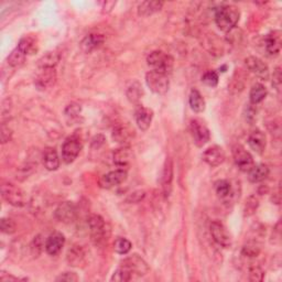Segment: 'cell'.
I'll list each match as a JSON object with an SVG mask.
<instances>
[{
	"label": "cell",
	"instance_id": "obj_22",
	"mask_svg": "<svg viewBox=\"0 0 282 282\" xmlns=\"http://www.w3.org/2000/svg\"><path fill=\"white\" fill-rule=\"evenodd\" d=\"M105 41V38L102 35L98 33H91V35L86 36L83 41L80 42V49H82L85 53H90L95 49L99 48Z\"/></svg>",
	"mask_w": 282,
	"mask_h": 282
},
{
	"label": "cell",
	"instance_id": "obj_29",
	"mask_svg": "<svg viewBox=\"0 0 282 282\" xmlns=\"http://www.w3.org/2000/svg\"><path fill=\"white\" fill-rule=\"evenodd\" d=\"M189 104L193 111L195 112H203L205 110V99L203 98L202 94H201L198 90H192L190 97H189Z\"/></svg>",
	"mask_w": 282,
	"mask_h": 282
},
{
	"label": "cell",
	"instance_id": "obj_16",
	"mask_svg": "<svg viewBox=\"0 0 282 282\" xmlns=\"http://www.w3.org/2000/svg\"><path fill=\"white\" fill-rule=\"evenodd\" d=\"M64 244H65L64 235L59 232L53 233L45 241V245H44L45 251L48 252L50 256H57V255L60 253V251L62 250Z\"/></svg>",
	"mask_w": 282,
	"mask_h": 282
},
{
	"label": "cell",
	"instance_id": "obj_4",
	"mask_svg": "<svg viewBox=\"0 0 282 282\" xmlns=\"http://www.w3.org/2000/svg\"><path fill=\"white\" fill-rule=\"evenodd\" d=\"M146 84L150 91L158 95H163L169 91L170 80L167 75L157 71H150L146 74Z\"/></svg>",
	"mask_w": 282,
	"mask_h": 282
},
{
	"label": "cell",
	"instance_id": "obj_10",
	"mask_svg": "<svg viewBox=\"0 0 282 282\" xmlns=\"http://www.w3.org/2000/svg\"><path fill=\"white\" fill-rule=\"evenodd\" d=\"M120 267H124L127 270H129L132 273V276L136 274V276L143 277L149 272V267H148L147 263L138 255H133V256L124 259L120 263Z\"/></svg>",
	"mask_w": 282,
	"mask_h": 282
},
{
	"label": "cell",
	"instance_id": "obj_21",
	"mask_svg": "<svg viewBox=\"0 0 282 282\" xmlns=\"http://www.w3.org/2000/svg\"><path fill=\"white\" fill-rule=\"evenodd\" d=\"M248 145H249V147L255 152L261 154L265 151L267 146L266 135L261 130L252 131L249 138H248Z\"/></svg>",
	"mask_w": 282,
	"mask_h": 282
},
{
	"label": "cell",
	"instance_id": "obj_5",
	"mask_svg": "<svg viewBox=\"0 0 282 282\" xmlns=\"http://www.w3.org/2000/svg\"><path fill=\"white\" fill-rule=\"evenodd\" d=\"M92 241L96 246H100L106 240V223L100 215L94 214L87 220Z\"/></svg>",
	"mask_w": 282,
	"mask_h": 282
},
{
	"label": "cell",
	"instance_id": "obj_26",
	"mask_svg": "<svg viewBox=\"0 0 282 282\" xmlns=\"http://www.w3.org/2000/svg\"><path fill=\"white\" fill-rule=\"evenodd\" d=\"M269 176V167L266 164H257L253 165L251 169L248 171V179L251 183H259L265 181Z\"/></svg>",
	"mask_w": 282,
	"mask_h": 282
},
{
	"label": "cell",
	"instance_id": "obj_19",
	"mask_svg": "<svg viewBox=\"0 0 282 282\" xmlns=\"http://www.w3.org/2000/svg\"><path fill=\"white\" fill-rule=\"evenodd\" d=\"M153 111L150 108H147L144 106H139L135 112V119L138 128L143 131L149 129V127L152 123Z\"/></svg>",
	"mask_w": 282,
	"mask_h": 282
},
{
	"label": "cell",
	"instance_id": "obj_12",
	"mask_svg": "<svg viewBox=\"0 0 282 282\" xmlns=\"http://www.w3.org/2000/svg\"><path fill=\"white\" fill-rule=\"evenodd\" d=\"M127 179V171L124 169H117L115 171H110L99 180V185L103 189H111L114 186H117L125 182Z\"/></svg>",
	"mask_w": 282,
	"mask_h": 282
},
{
	"label": "cell",
	"instance_id": "obj_6",
	"mask_svg": "<svg viewBox=\"0 0 282 282\" xmlns=\"http://www.w3.org/2000/svg\"><path fill=\"white\" fill-rule=\"evenodd\" d=\"M190 130L194 144L198 147H203L211 139L210 129L201 119H192L190 123Z\"/></svg>",
	"mask_w": 282,
	"mask_h": 282
},
{
	"label": "cell",
	"instance_id": "obj_37",
	"mask_svg": "<svg viewBox=\"0 0 282 282\" xmlns=\"http://www.w3.org/2000/svg\"><path fill=\"white\" fill-rule=\"evenodd\" d=\"M131 279H132V273L129 270H127L124 267H120L119 269H117L115 272H114L112 277L110 278L111 281H115V282H127Z\"/></svg>",
	"mask_w": 282,
	"mask_h": 282
},
{
	"label": "cell",
	"instance_id": "obj_38",
	"mask_svg": "<svg viewBox=\"0 0 282 282\" xmlns=\"http://www.w3.org/2000/svg\"><path fill=\"white\" fill-rule=\"evenodd\" d=\"M248 272H249V280L250 281L258 282V281H263L264 278H265V272L259 266H256V265L250 266L249 271H248Z\"/></svg>",
	"mask_w": 282,
	"mask_h": 282
},
{
	"label": "cell",
	"instance_id": "obj_35",
	"mask_svg": "<svg viewBox=\"0 0 282 282\" xmlns=\"http://www.w3.org/2000/svg\"><path fill=\"white\" fill-rule=\"evenodd\" d=\"M259 206V200L256 195H250L246 200L244 205V215L246 217L252 216V215L257 212Z\"/></svg>",
	"mask_w": 282,
	"mask_h": 282
},
{
	"label": "cell",
	"instance_id": "obj_11",
	"mask_svg": "<svg viewBox=\"0 0 282 282\" xmlns=\"http://www.w3.org/2000/svg\"><path fill=\"white\" fill-rule=\"evenodd\" d=\"M55 218L64 224H71L77 217V207L73 202H63L54 212Z\"/></svg>",
	"mask_w": 282,
	"mask_h": 282
},
{
	"label": "cell",
	"instance_id": "obj_42",
	"mask_svg": "<svg viewBox=\"0 0 282 282\" xmlns=\"http://www.w3.org/2000/svg\"><path fill=\"white\" fill-rule=\"evenodd\" d=\"M79 112H80V106L78 104L72 103L68 105V107L65 108V115L71 118L76 117L77 115H79Z\"/></svg>",
	"mask_w": 282,
	"mask_h": 282
},
{
	"label": "cell",
	"instance_id": "obj_40",
	"mask_svg": "<svg viewBox=\"0 0 282 282\" xmlns=\"http://www.w3.org/2000/svg\"><path fill=\"white\" fill-rule=\"evenodd\" d=\"M218 74L215 72V71H209L206 72L204 75L202 76V80L203 83L206 84L207 86L210 87H215L217 84H218Z\"/></svg>",
	"mask_w": 282,
	"mask_h": 282
},
{
	"label": "cell",
	"instance_id": "obj_28",
	"mask_svg": "<svg viewBox=\"0 0 282 282\" xmlns=\"http://www.w3.org/2000/svg\"><path fill=\"white\" fill-rule=\"evenodd\" d=\"M60 59H61L60 53L55 51L48 52L39 60L38 66L40 69H54L55 65L59 63Z\"/></svg>",
	"mask_w": 282,
	"mask_h": 282
},
{
	"label": "cell",
	"instance_id": "obj_45",
	"mask_svg": "<svg viewBox=\"0 0 282 282\" xmlns=\"http://www.w3.org/2000/svg\"><path fill=\"white\" fill-rule=\"evenodd\" d=\"M11 136H12V132L9 129V127H6L3 124V126H2V143L3 144L8 143V141L11 140Z\"/></svg>",
	"mask_w": 282,
	"mask_h": 282
},
{
	"label": "cell",
	"instance_id": "obj_25",
	"mask_svg": "<svg viewBox=\"0 0 282 282\" xmlns=\"http://www.w3.org/2000/svg\"><path fill=\"white\" fill-rule=\"evenodd\" d=\"M163 3L158 0H148V2L141 3L138 6V15L141 17H149L162 9Z\"/></svg>",
	"mask_w": 282,
	"mask_h": 282
},
{
	"label": "cell",
	"instance_id": "obj_7",
	"mask_svg": "<svg viewBox=\"0 0 282 282\" xmlns=\"http://www.w3.org/2000/svg\"><path fill=\"white\" fill-rule=\"evenodd\" d=\"M80 150H82V143H80V140L75 136L69 137L64 141L62 146V159L64 162L66 164L72 163L78 157Z\"/></svg>",
	"mask_w": 282,
	"mask_h": 282
},
{
	"label": "cell",
	"instance_id": "obj_44",
	"mask_svg": "<svg viewBox=\"0 0 282 282\" xmlns=\"http://www.w3.org/2000/svg\"><path fill=\"white\" fill-rule=\"evenodd\" d=\"M55 280L57 281H66V282H76V281H78V277H77V274L74 272H64V273L60 274V276Z\"/></svg>",
	"mask_w": 282,
	"mask_h": 282
},
{
	"label": "cell",
	"instance_id": "obj_27",
	"mask_svg": "<svg viewBox=\"0 0 282 282\" xmlns=\"http://www.w3.org/2000/svg\"><path fill=\"white\" fill-rule=\"evenodd\" d=\"M43 164L49 171H55L60 167V159L54 148H46L43 152Z\"/></svg>",
	"mask_w": 282,
	"mask_h": 282
},
{
	"label": "cell",
	"instance_id": "obj_33",
	"mask_svg": "<svg viewBox=\"0 0 282 282\" xmlns=\"http://www.w3.org/2000/svg\"><path fill=\"white\" fill-rule=\"evenodd\" d=\"M215 191L220 199H226L232 193V184L227 180H219L215 183Z\"/></svg>",
	"mask_w": 282,
	"mask_h": 282
},
{
	"label": "cell",
	"instance_id": "obj_2",
	"mask_svg": "<svg viewBox=\"0 0 282 282\" xmlns=\"http://www.w3.org/2000/svg\"><path fill=\"white\" fill-rule=\"evenodd\" d=\"M2 195L6 202L16 207H22L26 204L24 191L11 182H5L2 185Z\"/></svg>",
	"mask_w": 282,
	"mask_h": 282
},
{
	"label": "cell",
	"instance_id": "obj_24",
	"mask_svg": "<svg viewBox=\"0 0 282 282\" xmlns=\"http://www.w3.org/2000/svg\"><path fill=\"white\" fill-rule=\"evenodd\" d=\"M18 49L23 52L25 55L36 54L39 50L38 39L33 36H25L18 43Z\"/></svg>",
	"mask_w": 282,
	"mask_h": 282
},
{
	"label": "cell",
	"instance_id": "obj_9",
	"mask_svg": "<svg viewBox=\"0 0 282 282\" xmlns=\"http://www.w3.org/2000/svg\"><path fill=\"white\" fill-rule=\"evenodd\" d=\"M210 231H211V235L213 239L215 240V243L218 244L219 246L224 247V248H228L232 246V237L230 233H228L227 228L225 227V225L221 223L219 220H215L211 224L210 226Z\"/></svg>",
	"mask_w": 282,
	"mask_h": 282
},
{
	"label": "cell",
	"instance_id": "obj_14",
	"mask_svg": "<svg viewBox=\"0 0 282 282\" xmlns=\"http://www.w3.org/2000/svg\"><path fill=\"white\" fill-rule=\"evenodd\" d=\"M203 161L211 166H218L225 161V152L219 146H212L203 152Z\"/></svg>",
	"mask_w": 282,
	"mask_h": 282
},
{
	"label": "cell",
	"instance_id": "obj_30",
	"mask_svg": "<svg viewBox=\"0 0 282 282\" xmlns=\"http://www.w3.org/2000/svg\"><path fill=\"white\" fill-rule=\"evenodd\" d=\"M266 96H267V89L263 84L257 83L251 87L249 98H250V103L252 105H257L261 103L266 98Z\"/></svg>",
	"mask_w": 282,
	"mask_h": 282
},
{
	"label": "cell",
	"instance_id": "obj_43",
	"mask_svg": "<svg viewBox=\"0 0 282 282\" xmlns=\"http://www.w3.org/2000/svg\"><path fill=\"white\" fill-rule=\"evenodd\" d=\"M281 84H282V76H281V69L277 68L273 71V75H272V86L276 89L277 91H280L281 89Z\"/></svg>",
	"mask_w": 282,
	"mask_h": 282
},
{
	"label": "cell",
	"instance_id": "obj_31",
	"mask_svg": "<svg viewBox=\"0 0 282 282\" xmlns=\"http://www.w3.org/2000/svg\"><path fill=\"white\" fill-rule=\"evenodd\" d=\"M84 256H85V253L82 249V247H80V246H73L71 249L69 250L68 257H66V259H68L69 264L71 266L77 267L80 264H83Z\"/></svg>",
	"mask_w": 282,
	"mask_h": 282
},
{
	"label": "cell",
	"instance_id": "obj_41",
	"mask_svg": "<svg viewBox=\"0 0 282 282\" xmlns=\"http://www.w3.org/2000/svg\"><path fill=\"white\" fill-rule=\"evenodd\" d=\"M241 252H243V255H244V256H246V257L255 258V257H257L258 255H259L260 248L255 243H248L247 245H245L243 247V250H241Z\"/></svg>",
	"mask_w": 282,
	"mask_h": 282
},
{
	"label": "cell",
	"instance_id": "obj_17",
	"mask_svg": "<svg viewBox=\"0 0 282 282\" xmlns=\"http://www.w3.org/2000/svg\"><path fill=\"white\" fill-rule=\"evenodd\" d=\"M281 32L279 30L271 31L265 38L266 51L269 55H278L281 50Z\"/></svg>",
	"mask_w": 282,
	"mask_h": 282
},
{
	"label": "cell",
	"instance_id": "obj_15",
	"mask_svg": "<svg viewBox=\"0 0 282 282\" xmlns=\"http://www.w3.org/2000/svg\"><path fill=\"white\" fill-rule=\"evenodd\" d=\"M57 82V72L54 69H41L36 78V86L40 91L48 90Z\"/></svg>",
	"mask_w": 282,
	"mask_h": 282
},
{
	"label": "cell",
	"instance_id": "obj_23",
	"mask_svg": "<svg viewBox=\"0 0 282 282\" xmlns=\"http://www.w3.org/2000/svg\"><path fill=\"white\" fill-rule=\"evenodd\" d=\"M172 182H173V163L170 158L165 160L164 169L162 173V190L165 196H169L172 191Z\"/></svg>",
	"mask_w": 282,
	"mask_h": 282
},
{
	"label": "cell",
	"instance_id": "obj_8",
	"mask_svg": "<svg viewBox=\"0 0 282 282\" xmlns=\"http://www.w3.org/2000/svg\"><path fill=\"white\" fill-rule=\"evenodd\" d=\"M233 157L235 164L243 172H248L255 165L251 154L240 145H237L233 148Z\"/></svg>",
	"mask_w": 282,
	"mask_h": 282
},
{
	"label": "cell",
	"instance_id": "obj_46",
	"mask_svg": "<svg viewBox=\"0 0 282 282\" xmlns=\"http://www.w3.org/2000/svg\"><path fill=\"white\" fill-rule=\"evenodd\" d=\"M105 144V137L103 135H97L92 139V148L93 149H99L100 147Z\"/></svg>",
	"mask_w": 282,
	"mask_h": 282
},
{
	"label": "cell",
	"instance_id": "obj_47",
	"mask_svg": "<svg viewBox=\"0 0 282 282\" xmlns=\"http://www.w3.org/2000/svg\"><path fill=\"white\" fill-rule=\"evenodd\" d=\"M250 107H248L247 108V114H246V120H248V122H252V120L255 119V115H256V109L252 108L251 105H249Z\"/></svg>",
	"mask_w": 282,
	"mask_h": 282
},
{
	"label": "cell",
	"instance_id": "obj_39",
	"mask_svg": "<svg viewBox=\"0 0 282 282\" xmlns=\"http://www.w3.org/2000/svg\"><path fill=\"white\" fill-rule=\"evenodd\" d=\"M0 230L5 234L11 235L16 232V223L11 218H2V220H0Z\"/></svg>",
	"mask_w": 282,
	"mask_h": 282
},
{
	"label": "cell",
	"instance_id": "obj_20",
	"mask_svg": "<svg viewBox=\"0 0 282 282\" xmlns=\"http://www.w3.org/2000/svg\"><path fill=\"white\" fill-rule=\"evenodd\" d=\"M132 157L133 156L130 148L124 146L123 148H119V149L114 151L112 160H114V163H115L117 166H119L120 169H123V167H126L130 164Z\"/></svg>",
	"mask_w": 282,
	"mask_h": 282
},
{
	"label": "cell",
	"instance_id": "obj_1",
	"mask_svg": "<svg viewBox=\"0 0 282 282\" xmlns=\"http://www.w3.org/2000/svg\"><path fill=\"white\" fill-rule=\"evenodd\" d=\"M240 18L239 9L234 5L220 6L215 12V23L224 32H230L238 23Z\"/></svg>",
	"mask_w": 282,
	"mask_h": 282
},
{
	"label": "cell",
	"instance_id": "obj_13",
	"mask_svg": "<svg viewBox=\"0 0 282 282\" xmlns=\"http://www.w3.org/2000/svg\"><path fill=\"white\" fill-rule=\"evenodd\" d=\"M245 65L248 70L258 77H261L263 79H268L269 77V68L261 59L257 57H248L245 59Z\"/></svg>",
	"mask_w": 282,
	"mask_h": 282
},
{
	"label": "cell",
	"instance_id": "obj_34",
	"mask_svg": "<svg viewBox=\"0 0 282 282\" xmlns=\"http://www.w3.org/2000/svg\"><path fill=\"white\" fill-rule=\"evenodd\" d=\"M25 57L26 55L24 54V53L17 48L10 53L8 59H7V61H8V64L10 66H12V68H19V66L24 64Z\"/></svg>",
	"mask_w": 282,
	"mask_h": 282
},
{
	"label": "cell",
	"instance_id": "obj_3",
	"mask_svg": "<svg viewBox=\"0 0 282 282\" xmlns=\"http://www.w3.org/2000/svg\"><path fill=\"white\" fill-rule=\"evenodd\" d=\"M148 65L152 68V71L163 73L165 75L173 69V59L165 54L162 51H153L147 58Z\"/></svg>",
	"mask_w": 282,
	"mask_h": 282
},
{
	"label": "cell",
	"instance_id": "obj_32",
	"mask_svg": "<svg viewBox=\"0 0 282 282\" xmlns=\"http://www.w3.org/2000/svg\"><path fill=\"white\" fill-rule=\"evenodd\" d=\"M127 97H128L129 102L132 104H138L140 102V99L144 96V90L139 82L135 80L130 84V86L127 90Z\"/></svg>",
	"mask_w": 282,
	"mask_h": 282
},
{
	"label": "cell",
	"instance_id": "obj_18",
	"mask_svg": "<svg viewBox=\"0 0 282 282\" xmlns=\"http://www.w3.org/2000/svg\"><path fill=\"white\" fill-rule=\"evenodd\" d=\"M135 137V130L126 124H118L112 130V139L118 144L126 146Z\"/></svg>",
	"mask_w": 282,
	"mask_h": 282
},
{
	"label": "cell",
	"instance_id": "obj_36",
	"mask_svg": "<svg viewBox=\"0 0 282 282\" xmlns=\"http://www.w3.org/2000/svg\"><path fill=\"white\" fill-rule=\"evenodd\" d=\"M131 247L132 245L130 243V240L123 237L117 238L115 240V243H114V250L119 255H127L131 250Z\"/></svg>",
	"mask_w": 282,
	"mask_h": 282
}]
</instances>
